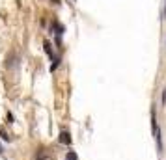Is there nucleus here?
Instances as JSON below:
<instances>
[{
	"instance_id": "obj_1",
	"label": "nucleus",
	"mask_w": 166,
	"mask_h": 160,
	"mask_svg": "<svg viewBox=\"0 0 166 160\" xmlns=\"http://www.w3.org/2000/svg\"><path fill=\"white\" fill-rule=\"evenodd\" d=\"M60 142H62V143H65V145H69V143H71L69 132H65V130H64V132H60Z\"/></svg>"
},
{
	"instance_id": "obj_2",
	"label": "nucleus",
	"mask_w": 166,
	"mask_h": 160,
	"mask_svg": "<svg viewBox=\"0 0 166 160\" xmlns=\"http://www.w3.org/2000/svg\"><path fill=\"white\" fill-rule=\"evenodd\" d=\"M65 160H79V156H77V153H73V151H69V153L65 154Z\"/></svg>"
},
{
	"instance_id": "obj_3",
	"label": "nucleus",
	"mask_w": 166,
	"mask_h": 160,
	"mask_svg": "<svg viewBox=\"0 0 166 160\" xmlns=\"http://www.w3.org/2000/svg\"><path fill=\"white\" fill-rule=\"evenodd\" d=\"M45 52L49 54L51 58H54V56H52V50H51V45H49V43H45Z\"/></svg>"
},
{
	"instance_id": "obj_4",
	"label": "nucleus",
	"mask_w": 166,
	"mask_h": 160,
	"mask_svg": "<svg viewBox=\"0 0 166 160\" xmlns=\"http://www.w3.org/2000/svg\"><path fill=\"white\" fill-rule=\"evenodd\" d=\"M0 153H2V147H0Z\"/></svg>"
}]
</instances>
